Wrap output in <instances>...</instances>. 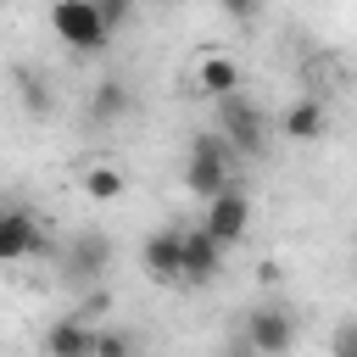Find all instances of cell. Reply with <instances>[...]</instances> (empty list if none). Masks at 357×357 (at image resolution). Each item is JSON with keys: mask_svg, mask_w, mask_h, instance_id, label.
<instances>
[{"mask_svg": "<svg viewBox=\"0 0 357 357\" xmlns=\"http://www.w3.org/2000/svg\"><path fill=\"white\" fill-rule=\"evenodd\" d=\"M50 33L78 56H100L106 39H112V28L100 22L95 0H50Z\"/></svg>", "mask_w": 357, "mask_h": 357, "instance_id": "1", "label": "cell"}, {"mask_svg": "<svg viewBox=\"0 0 357 357\" xmlns=\"http://www.w3.org/2000/svg\"><path fill=\"white\" fill-rule=\"evenodd\" d=\"M218 134H223V145H229L234 156H262V151H268V123H262V112H257L240 89L218 95Z\"/></svg>", "mask_w": 357, "mask_h": 357, "instance_id": "2", "label": "cell"}, {"mask_svg": "<svg viewBox=\"0 0 357 357\" xmlns=\"http://www.w3.org/2000/svg\"><path fill=\"white\" fill-rule=\"evenodd\" d=\"M234 178V151L223 145V134L212 128V134H195V145H190V167H184V184L206 201L212 190H223Z\"/></svg>", "mask_w": 357, "mask_h": 357, "instance_id": "3", "label": "cell"}, {"mask_svg": "<svg viewBox=\"0 0 357 357\" xmlns=\"http://www.w3.org/2000/svg\"><path fill=\"white\" fill-rule=\"evenodd\" d=\"M201 229L229 251V245H240L245 240V229H251V201H245V190L240 184H223V190H212L206 195V218H201Z\"/></svg>", "mask_w": 357, "mask_h": 357, "instance_id": "4", "label": "cell"}, {"mask_svg": "<svg viewBox=\"0 0 357 357\" xmlns=\"http://www.w3.org/2000/svg\"><path fill=\"white\" fill-rule=\"evenodd\" d=\"M245 351H262V357H284L290 346H296V318L284 312V307H257L251 318H245V340H240Z\"/></svg>", "mask_w": 357, "mask_h": 357, "instance_id": "5", "label": "cell"}, {"mask_svg": "<svg viewBox=\"0 0 357 357\" xmlns=\"http://www.w3.org/2000/svg\"><path fill=\"white\" fill-rule=\"evenodd\" d=\"M223 273V245L206 229H184L178 234V284H206Z\"/></svg>", "mask_w": 357, "mask_h": 357, "instance_id": "6", "label": "cell"}, {"mask_svg": "<svg viewBox=\"0 0 357 357\" xmlns=\"http://www.w3.org/2000/svg\"><path fill=\"white\" fill-rule=\"evenodd\" d=\"M45 251V223L28 206H0V262H22Z\"/></svg>", "mask_w": 357, "mask_h": 357, "instance_id": "7", "label": "cell"}, {"mask_svg": "<svg viewBox=\"0 0 357 357\" xmlns=\"http://www.w3.org/2000/svg\"><path fill=\"white\" fill-rule=\"evenodd\" d=\"M178 223H167V229H156L151 240H145V251H139V262H145V279H156V284H178Z\"/></svg>", "mask_w": 357, "mask_h": 357, "instance_id": "8", "label": "cell"}, {"mask_svg": "<svg viewBox=\"0 0 357 357\" xmlns=\"http://www.w3.org/2000/svg\"><path fill=\"white\" fill-rule=\"evenodd\" d=\"M284 139H296V145H312V139H324V128H329V112H324V100L318 95H301L290 112H284Z\"/></svg>", "mask_w": 357, "mask_h": 357, "instance_id": "9", "label": "cell"}, {"mask_svg": "<svg viewBox=\"0 0 357 357\" xmlns=\"http://www.w3.org/2000/svg\"><path fill=\"white\" fill-rule=\"evenodd\" d=\"M45 351L50 357H89L95 351V329L84 318H61V324L45 329Z\"/></svg>", "mask_w": 357, "mask_h": 357, "instance_id": "10", "label": "cell"}, {"mask_svg": "<svg viewBox=\"0 0 357 357\" xmlns=\"http://www.w3.org/2000/svg\"><path fill=\"white\" fill-rule=\"evenodd\" d=\"M112 262V240L106 234H78L67 251V273L73 279H100V268Z\"/></svg>", "mask_w": 357, "mask_h": 357, "instance_id": "11", "label": "cell"}, {"mask_svg": "<svg viewBox=\"0 0 357 357\" xmlns=\"http://www.w3.org/2000/svg\"><path fill=\"white\" fill-rule=\"evenodd\" d=\"M195 89L218 100V95L240 89V67H234L229 56H218V50H212V56H201V67H195Z\"/></svg>", "mask_w": 357, "mask_h": 357, "instance_id": "12", "label": "cell"}, {"mask_svg": "<svg viewBox=\"0 0 357 357\" xmlns=\"http://www.w3.org/2000/svg\"><path fill=\"white\" fill-rule=\"evenodd\" d=\"M128 84L123 78H100L95 89H89V123H117L123 112H128Z\"/></svg>", "mask_w": 357, "mask_h": 357, "instance_id": "13", "label": "cell"}, {"mask_svg": "<svg viewBox=\"0 0 357 357\" xmlns=\"http://www.w3.org/2000/svg\"><path fill=\"white\" fill-rule=\"evenodd\" d=\"M84 195H89V201H117V195H123V173H117L112 162H89V167H84Z\"/></svg>", "mask_w": 357, "mask_h": 357, "instance_id": "14", "label": "cell"}, {"mask_svg": "<svg viewBox=\"0 0 357 357\" xmlns=\"http://www.w3.org/2000/svg\"><path fill=\"white\" fill-rule=\"evenodd\" d=\"M17 84H22V106L33 112V117H45L56 100H50V89H45V78L33 73V67H17Z\"/></svg>", "mask_w": 357, "mask_h": 357, "instance_id": "15", "label": "cell"}, {"mask_svg": "<svg viewBox=\"0 0 357 357\" xmlns=\"http://www.w3.org/2000/svg\"><path fill=\"white\" fill-rule=\"evenodd\" d=\"M95 11H100V22H106V28L117 33V28H123V22L134 17V0H95Z\"/></svg>", "mask_w": 357, "mask_h": 357, "instance_id": "16", "label": "cell"}, {"mask_svg": "<svg viewBox=\"0 0 357 357\" xmlns=\"http://www.w3.org/2000/svg\"><path fill=\"white\" fill-rule=\"evenodd\" d=\"M218 6H223V17H234L240 28H251V22L262 17V0H218Z\"/></svg>", "mask_w": 357, "mask_h": 357, "instance_id": "17", "label": "cell"}, {"mask_svg": "<svg viewBox=\"0 0 357 357\" xmlns=\"http://www.w3.org/2000/svg\"><path fill=\"white\" fill-rule=\"evenodd\" d=\"M123 351H134V335H95L89 357H123Z\"/></svg>", "mask_w": 357, "mask_h": 357, "instance_id": "18", "label": "cell"}, {"mask_svg": "<svg viewBox=\"0 0 357 357\" xmlns=\"http://www.w3.org/2000/svg\"><path fill=\"white\" fill-rule=\"evenodd\" d=\"M151 6H173V0H151Z\"/></svg>", "mask_w": 357, "mask_h": 357, "instance_id": "19", "label": "cell"}, {"mask_svg": "<svg viewBox=\"0 0 357 357\" xmlns=\"http://www.w3.org/2000/svg\"><path fill=\"white\" fill-rule=\"evenodd\" d=\"M0 206H6V201H0Z\"/></svg>", "mask_w": 357, "mask_h": 357, "instance_id": "20", "label": "cell"}]
</instances>
